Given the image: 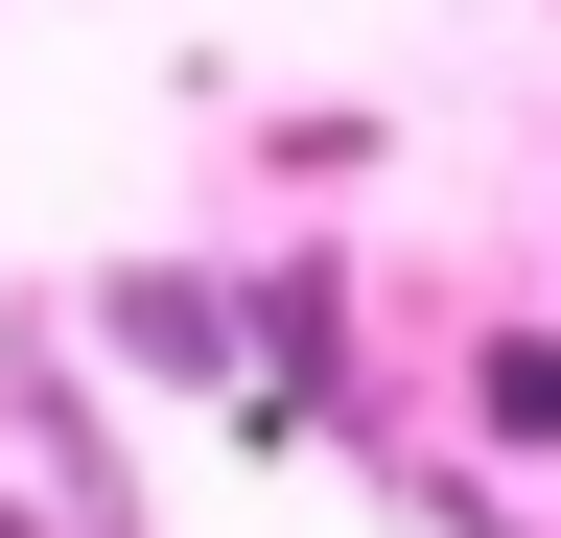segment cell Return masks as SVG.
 <instances>
[{"label":"cell","instance_id":"cell-3","mask_svg":"<svg viewBox=\"0 0 561 538\" xmlns=\"http://www.w3.org/2000/svg\"><path fill=\"white\" fill-rule=\"evenodd\" d=\"M0 538H47V492H0Z\"/></svg>","mask_w":561,"mask_h":538},{"label":"cell","instance_id":"cell-2","mask_svg":"<svg viewBox=\"0 0 561 538\" xmlns=\"http://www.w3.org/2000/svg\"><path fill=\"white\" fill-rule=\"evenodd\" d=\"M468 422L491 445H561V328H468Z\"/></svg>","mask_w":561,"mask_h":538},{"label":"cell","instance_id":"cell-1","mask_svg":"<svg viewBox=\"0 0 561 538\" xmlns=\"http://www.w3.org/2000/svg\"><path fill=\"white\" fill-rule=\"evenodd\" d=\"M70 328H94L140 398H234V375H257V282H210V257H117Z\"/></svg>","mask_w":561,"mask_h":538}]
</instances>
